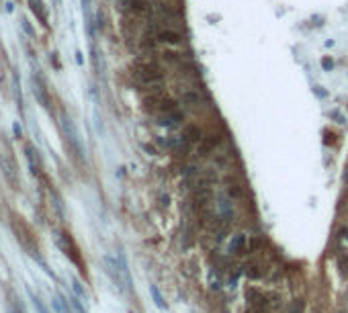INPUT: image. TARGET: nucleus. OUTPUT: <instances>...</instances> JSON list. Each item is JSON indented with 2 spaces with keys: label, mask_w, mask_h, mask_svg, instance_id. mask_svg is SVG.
<instances>
[{
  "label": "nucleus",
  "mask_w": 348,
  "mask_h": 313,
  "mask_svg": "<svg viewBox=\"0 0 348 313\" xmlns=\"http://www.w3.org/2000/svg\"><path fill=\"white\" fill-rule=\"evenodd\" d=\"M117 6L121 12L129 19H142V21H158L170 27L183 25L180 12L166 0H117Z\"/></svg>",
  "instance_id": "f257e3e1"
},
{
  "label": "nucleus",
  "mask_w": 348,
  "mask_h": 313,
  "mask_svg": "<svg viewBox=\"0 0 348 313\" xmlns=\"http://www.w3.org/2000/svg\"><path fill=\"white\" fill-rule=\"evenodd\" d=\"M144 111L156 121V125L166 129H176L183 125L187 111L180 106L178 99L170 97L164 88L150 90L144 97Z\"/></svg>",
  "instance_id": "f03ea898"
},
{
  "label": "nucleus",
  "mask_w": 348,
  "mask_h": 313,
  "mask_svg": "<svg viewBox=\"0 0 348 313\" xmlns=\"http://www.w3.org/2000/svg\"><path fill=\"white\" fill-rule=\"evenodd\" d=\"M131 78L133 82L144 88V90H158L164 86L166 82V70L162 68V64L158 60H152V58H144V60H137L131 68Z\"/></svg>",
  "instance_id": "7ed1b4c3"
},
{
  "label": "nucleus",
  "mask_w": 348,
  "mask_h": 313,
  "mask_svg": "<svg viewBox=\"0 0 348 313\" xmlns=\"http://www.w3.org/2000/svg\"><path fill=\"white\" fill-rule=\"evenodd\" d=\"M105 266H107V272L111 275V278H113V282L121 291H131L133 289V280H131L129 268H127V260H125L123 254L105 256Z\"/></svg>",
  "instance_id": "20e7f679"
},
{
  "label": "nucleus",
  "mask_w": 348,
  "mask_h": 313,
  "mask_svg": "<svg viewBox=\"0 0 348 313\" xmlns=\"http://www.w3.org/2000/svg\"><path fill=\"white\" fill-rule=\"evenodd\" d=\"M55 242H58V246L66 252V256H70V260L72 262H78L80 264V256H78V250L74 248L72 240H70L66 234H58V238H55Z\"/></svg>",
  "instance_id": "39448f33"
},
{
  "label": "nucleus",
  "mask_w": 348,
  "mask_h": 313,
  "mask_svg": "<svg viewBox=\"0 0 348 313\" xmlns=\"http://www.w3.org/2000/svg\"><path fill=\"white\" fill-rule=\"evenodd\" d=\"M217 217L221 221H232L233 219V207L230 199H219L217 201Z\"/></svg>",
  "instance_id": "423d86ee"
},
{
  "label": "nucleus",
  "mask_w": 348,
  "mask_h": 313,
  "mask_svg": "<svg viewBox=\"0 0 348 313\" xmlns=\"http://www.w3.org/2000/svg\"><path fill=\"white\" fill-rule=\"evenodd\" d=\"M246 299H248V301L252 303L256 309H260V307H264V305H267V297H264L260 291L252 289V287H250V289L246 291Z\"/></svg>",
  "instance_id": "0eeeda50"
},
{
  "label": "nucleus",
  "mask_w": 348,
  "mask_h": 313,
  "mask_svg": "<svg viewBox=\"0 0 348 313\" xmlns=\"http://www.w3.org/2000/svg\"><path fill=\"white\" fill-rule=\"evenodd\" d=\"M230 252L232 254H244L246 252V236H242V234L233 236L232 242H230Z\"/></svg>",
  "instance_id": "6e6552de"
},
{
  "label": "nucleus",
  "mask_w": 348,
  "mask_h": 313,
  "mask_svg": "<svg viewBox=\"0 0 348 313\" xmlns=\"http://www.w3.org/2000/svg\"><path fill=\"white\" fill-rule=\"evenodd\" d=\"M244 272H246V277H248V278H252V280H256V278L262 277V270H260V266H258L256 262L246 264V266H244Z\"/></svg>",
  "instance_id": "1a4fd4ad"
},
{
  "label": "nucleus",
  "mask_w": 348,
  "mask_h": 313,
  "mask_svg": "<svg viewBox=\"0 0 348 313\" xmlns=\"http://www.w3.org/2000/svg\"><path fill=\"white\" fill-rule=\"evenodd\" d=\"M150 293H152V297H154L156 307L158 309H166V301H164V297H162V293H160V289L156 287V284H150Z\"/></svg>",
  "instance_id": "9d476101"
},
{
  "label": "nucleus",
  "mask_w": 348,
  "mask_h": 313,
  "mask_svg": "<svg viewBox=\"0 0 348 313\" xmlns=\"http://www.w3.org/2000/svg\"><path fill=\"white\" fill-rule=\"evenodd\" d=\"M70 305H72V309H74L76 313H88V309L84 307V303H82V299L76 297V295L70 297Z\"/></svg>",
  "instance_id": "9b49d317"
},
{
  "label": "nucleus",
  "mask_w": 348,
  "mask_h": 313,
  "mask_svg": "<svg viewBox=\"0 0 348 313\" xmlns=\"http://www.w3.org/2000/svg\"><path fill=\"white\" fill-rule=\"evenodd\" d=\"M51 305H53V309L58 311V313H70L68 311V307H66V301H64V297L62 295H58V297H53V301H51Z\"/></svg>",
  "instance_id": "f8f14e48"
},
{
  "label": "nucleus",
  "mask_w": 348,
  "mask_h": 313,
  "mask_svg": "<svg viewBox=\"0 0 348 313\" xmlns=\"http://www.w3.org/2000/svg\"><path fill=\"white\" fill-rule=\"evenodd\" d=\"M72 289H74V295H76V297H80L82 301H88V295H86V291L82 289V284H80L76 278L72 280Z\"/></svg>",
  "instance_id": "ddd939ff"
},
{
  "label": "nucleus",
  "mask_w": 348,
  "mask_h": 313,
  "mask_svg": "<svg viewBox=\"0 0 348 313\" xmlns=\"http://www.w3.org/2000/svg\"><path fill=\"white\" fill-rule=\"evenodd\" d=\"M29 4H31V10L37 15V19L45 23V15H43V10H41V2H39V0H29Z\"/></svg>",
  "instance_id": "4468645a"
},
{
  "label": "nucleus",
  "mask_w": 348,
  "mask_h": 313,
  "mask_svg": "<svg viewBox=\"0 0 348 313\" xmlns=\"http://www.w3.org/2000/svg\"><path fill=\"white\" fill-rule=\"evenodd\" d=\"M27 160H29V168L33 174H37V160H35V152H33V147H27Z\"/></svg>",
  "instance_id": "2eb2a0df"
},
{
  "label": "nucleus",
  "mask_w": 348,
  "mask_h": 313,
  "mask_svg": "<svg viewBox=\"0 0 348 313\" xmlns=\"http://www.w3.org/2000/svg\"><path fill=\"white\" fill-rule=\"evenodd\" d=\"M23 31H25V33H29V37H35V29H33L31 23L27 21V19H23Z\"/></svg>",
  "instance_id": "dca6fc26"
},
{
  "label": "nucleus",
  "mask_w": 348,
  "mask_h": 313,
  "mask_svg": "<svg viewBox=\"0 0 348 313\" xmlns=\"http://www.w3.org/2000/svg\"><path fill=\"white\" fill-rule=\"evenodd\" d=\"M33 303H35V307H37V311L39 313H49V309L41 303V299H37V297H33Z\"/></svg>",
  "instance_id": "f3484780"
},
{
  "label": "nucleus",
  "mask_w": 348,
  "mask_h": 313,
  "mask_svg": "<svg viewBox=\"0 0 348 313\" xmlns=\"http://www.w3.org/2000/svg\"><path fill=\"white\" fill-rule=\"evenodd\" d=\"M12 133H15V138H23V131H21V125L19 123H12Z\"/></svg>",
  "instance_id": "a211bd4d"
},
{
  "label": "nucleus",
  "mask_w": 348,
  "mask_h": 313,
  "mask_svg": "<svg viewBox=\"0 0 348 313\" xmlns=\"http://www.w3.org/2000/svg\"><path fill=\"white\" fill-rule=\"evenodd\" d=\"M4 8H6V12H15V2H10V0H6Z\"/></svg>",
  "instance_id": "6ab92c4d"
},
{
  "label": "nucleus",
  "mask_w": 348,
  "mask_h": 313,
  "mask_svg": "<svg viewBox=\"0 0 348 313\" xmlns=\"http://www.w3.org/2000/svg\"><path fill=\"white\" fill-rule=\"evenodd\" d=\"M344 180H346V184H348V168H346V174H344Z\"/></svg>",
  "instance_id": "aec40b11"
},
{
  "label": "nucleus",
  "mask_w": 348,
  "mask_h": 313,
  "mask_svg": "<svg viewBox=\"0 0 348 313\" xmlns=\"http://www.w3.org/2000/svg\"><path fill=\"white\" fill-rule=\"evenodd\" d=\"M346 213H348V203H346Z\"/></svg>",
  "instance_id": "412c9836"
}]
</instances>
